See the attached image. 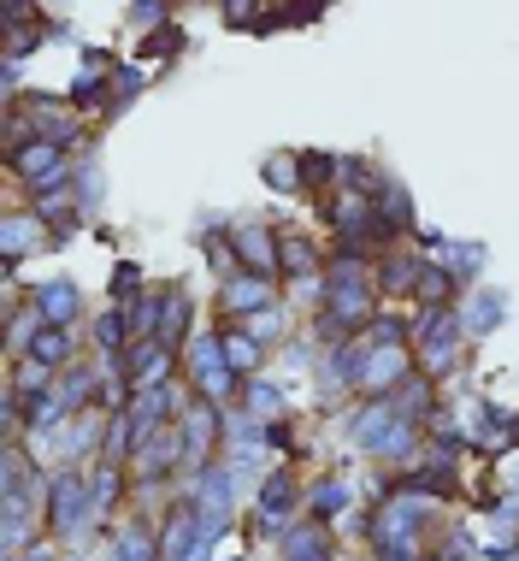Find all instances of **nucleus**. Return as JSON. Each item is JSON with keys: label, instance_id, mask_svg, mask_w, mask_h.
Segmentation results:
<instances>
[{"label": "nucleus", "instance_id": "nucleus-6", "mask_svg": "<svg viewBox=\"0 0 519 561\" xmlns=\"http://www.w3.org/2000/svg\"><path fill=\"white\" fill-rule=\"evenodd\" d=\"M230 242H237V261H242V272H266V278L278 272V237H271L266 225H242V231L230 237Z\"/></svg>", "mask_w": 519, "mask_h": 561}, {"label": "nucleus", "instance_id": "nucleus-22", "mask_svg": "<svg viewBox=\"0 0 519 561\" xmlns=\"http://www.w3.org/2000/svg\"><path fill=\"white\" fill-rule=\"evenodd\" d=\"M249 331H254L260 343H271V337H283V331H290V313H283V308H260L254 320H249Z\"/></svg>", "mask_w": 519, "mask_h": 561}, {"label": "nucleus", "instance_id": "nucleus-21", "mask_svg": "<svg viewBox=\"0 0 519 561\" xmlns=\"http://www.w3.org/2000/svg\"><path fill=\"white\" fill-rule=\"evenodd\" d=\"M389 402H396V414H408V420H413V414H425V408H431V384H425V379H408Z\"/></svg>", "mask_w": 519, "mask_h": 561}, {"label": "nucleus", "instance_id": "nucleus-18", "mask_svg": "<svg viewBox=\"0 0 519 561\" xmlns=\"http://www.w3.org/2000/svg\"><path fill=\"white\" fill-rule=\"evenodd\" d=\"M95 391H100V384H95V372H89V367H71V372H65V384H60L53 396L65 402V414H77V408H83V402H89Z\"/></svg>", "mask_w": 519, "mask_h": 561}, {"label": "nucleus", "instance_id": "nucleus-33", "mask_svg": "<svg viewBox=\"0 0 519 561\" xmlns=\"http://www.w3.org/2000/svg\"><path fill=\"white\" fill-rule=\"evenodd\" d=\"M237 561H242V556H237Z\"/></svg>", "mask_w": 519, "mask_h": 561}, {"label": "nucleus", "instance_id": "nucleus-23", "mask_svg": "<svg viewBox=\"0 0 519 561\" xmlns=\"http://www.w3.org/2000/svg\"><path fill=\"white\" fill-rule=\"evenodd\" d=\"M249 408L260 414V420H271V414L283 408V391H278V384H266V379H254L249 384Z\"/></svg>", "mask_w": 519, "mask_h": 561}, {"label": "nucleus", "instance_id": "nucleus-3", "mask_svg": "<svg viewBox=\"0 0 519 561\" xmlns=\"http://www.w3.org/2000/svg\"><path fill=\"white\" fill-rule=\"evenodd\" d=\"M171 355H178V349H166V343H154V337L130 343V349H124L130 391H160V384H166V372H171Z\"/></svg>", "mask_w": 519, "mask_h": 561}, {"label": "nucleus", "instance_id": "nucleus-12", "mask_svg": "<svg viewBox=\"0 0 519 561\" xmlns=\"http://www.w3.org/2000/svg\"><path fill=\"white\" fill-rule=\"evenodd\" d=\"M183 331H190V290H166V308H160V337H154V343L178 349V343H183Z\"/></svg>", "mask_w": 519, "mask_h": 561}, {"label": "nucleus", "instance_id": "nucleus-19", "mask_svg": "<svg viewBox=\"0 0 519 561\" xmlns=\"http://www.w3.org/2000/svg\"><path fill=\"white\" fill-rule=\"evenodd\" d=\"M307 509L319 514V521H325V514H342V509H349V485H342V479H319L307 491Z\"/></svg>", "mask_w": 519, "mask_h": 561}, {"label": "nucleus", "instance_id": "nucleus-9", "mask_svg": "<svg viewBox=\"0 0 519 561\" xmlns=\"http://www.w3.org/2000/svg\"><path fill=\"white\" fill-rule=\"evenodd\" d=\"M502 313H508V301H502V290H490V284L460 301V325H467V337H484V331H496Z\"/></svg>", "mask_w": 519, "mask_h": 561}, {"label": "nucleus", "instance_id": "nucleus-29", "mask_svg": "<svg viewBox=\"0 0 519 561\" xmlns=\"http://www.w3.org/2000/svg\"><path fill=\"white\" fill-rule=\"evenodd\" d=\"M178 36H183V31H178V24H166V31H160V36H148V53H154V60H166V53H171V48H178Z\"/></svg>", "mask_w": 519, "mask_h": 561}, {"label": "nucleus", "instance_id": "nucleus-24", "mask_svg": "<svg viewBox=\"0 0 519 561\" xmlns=\"http://www.w3.org/2000/svg\"><path fill=\"white\" fill-rule=\"evenodd\" d=\"M443 261H449V272H460V278H472V272L484 266V242H467V249H443Z\"/></svg>", "mask_w": 519, "mask_h": 561}, {"label": "nucleus", "instance_id": "nucleus-11", "mask_svg": "<svg viewBox=\"0 0 519 561\" xmlns=\"http://www.w3.org/2000/svg\"><path fill=\"white\" fill-rule=\"evenodd\" d=\"M71 349H77V337H71L65 325H36V337H31V361H41V367H65L71 361Z\"/></svg>", "mask_w": 519, "mask_h": 561}, {"label": "nucleus", "instance_id": "nucleus-8", "mask_svg": "<svg viewBox=\"0 0 519 561\" xmlns=\"http://www.w3.org/2000/svg\"><path fill=\"white\" fill-rule=\"evenodd\" d=\"M319 242L301 237V231H278V272H290V278H319Z\"/></svg>", "mask_w": 519, "mask_h": 561}, {"label": "nucleus", "instance_id": "nucleus-10", "mask_svg": "<svg viewBox=\"0 0 519 561\" xmlns=\"http://www.w3.org/2000/svg\"><path fill=\"white\" fill-rule=\"evenodd\" d=\"M283 561H330V526L325 521H301L283 532Z\"/></svg>", "mask_w": 519, "mask_h": 561}, {"label": "nucleus", "instance_id": "nucleus-13", "mask_svg": "<svg viewBox=\"0 0 519 561\" xmlns=\"http://www.w3.org/2000/svg\"><path fill=\"white\" fill-rule=\"evenodd\" d=\"M219 349H225L230 372H254V367H260V349H266V343H260L254 331L242 325V331H225V337H219Z\"/></svg>", "mask_w": 519, "mask_h": 561}, {"label": "nucleus", "instance_id": "nucleus-25", "mask_svg": "<svg viewBox=\"0 0 519 561\" xmlns=\"http://www.w3.org/2000/svg\"><path fill=\"white\" fill-rule=\"evenodd\" d=\"M337 160H330V154H301V178H307V190H319V178L330 183V178H337Z\"/></svg>", "mask_w": 519, "mask_h": 561}, {"label": "nucleus", "instance_id": "nucleus-16", "mask_svg": "<svg viewBox=\"0 0 519 561\" xmlns=\"http://www.w3.org/2000/svg\"><path fill=\"white\" fill-rule=\"evenodd\" d=\"M60 443H65L71 462H77V455H89L95 443H100V420H95V414H71V426L60 431Z\"/></svg>", "mask_w": 519, "mask_h": 561}, {"label": "nucleus", "instance_id": "nucleus-1", "mask_svg": "<svg viewBox=\"0 0 519 561\" xmlns=\"http://www.w3.org/2000/svg\"><path fill=\"white\" fill-rule=\"evenodd\" d=\"M95 514V502H89V479H83L77 467H65L60 479L48 485V521L60 538H77V526Z\"/></svg>", "mask_w": 519, "mask_h": 561}, {"label": "nucleus", "instance_id": "nucleus-17", "mask_svg": "<svg viewBox=\"0 0 519 561\" xmlns=\"http://www.w3.org/2000/svg\"><path fill=\"white\" fill-rule=\"evenodd\" d=\"M266 183H271V190H283V195H301V190H307L295 154H271V160H266Z\"/></svg>", "mask_w": 519, "mask_h": 561}, {"label": "nucleus", "instance_id": "nucleus-26", "mask_svg": "<svg viewBox=\"0 0 519 561\" xmlns=\"http://www.w3.org/2000/svg\"><path fill=\"white\" fill-rule=\"evenodd\" d=\"M136 290H142V272L130 266V261H119V266H112V296H119V301H130Z\"/></svg>", "mask_w": 519, "mask_h": 561}, {"label": "nucleus", "instance_id": "nucleus-30", "mask_svg": "<svg viewBox=\"0 0 519 561\" xmlns=\"http://www.w3.org/2000/svg\"><path fill=\"white\" fill-rule=\"evenodd\" d=\"M254 19V0H225V24H249Z\"/></svg>", "mask_w": 519, "mask_h": 561}, {"label": "nucleus", "instance_id": "nucleus-5", "mask_svg": "<svg viewBox=\"0 0 519 561\" xmlns=\"http://www.w3.org/2000/svg\"><path fill=\"white\" fill-rule=\"evenodd\" d=\"M77 284H71V278H48V284H36V290H31V308L41 313V325H71V320H77Z\"/></svg>", "mask_w": 519, "mask_h": 561}, {"label": "nucleus", "instance_id": "nucleus-31", "mask_svg": "<svg viewBox=\"0 0 519 561\" xmlns=\"http://www.w3.org/2000/svg\"><path fill=\"white\" fill-rule=\"evenodd\" d=\"M24 561H53V556H48V550H31V556H24Z\"/></svg>", "mask_w": 519, "mask_h": 561}, {"label": "nucleus", "instance_id": "nucleus-32", "mask_svg": "<svg viewBox=\"0 0 519 561\" xmlns=\"http://www.w3.org/2000/svg\"><path fill=\"white\" fill-rule=\"evenodd\" d=\"M508 431H514V443H519V414H514V426H508Z\"/></svg>", "mask_w": 519, "mask_h": 561}, {"label": "nucleus", "instance_id": "nucleus-4", "mask_svg": "<svg viewBox=\"0 0 519 561\" xmlns=\"http://www.w3.org/2000/svg\"><path fill=\"white\" fill-rule=\"evenodd\" d=\"M219 308H225V313H237V320H254L260 308H271V284H266V272H237V278H225Z\"/></svg>", "mask_w": 519, "mask_h": 561}, {"label": "nucleus", "instance_id": "nucleus-15", "mask_svg": "<svg viewBox=\"0 0 519 561\" xmlns=\"http://www.w3.org/2000/svg\"><path fill=\"white\" fill-rule=\"evenodd\" d=\"M295 497H301V491H295V479H290V473L278 467V473H271L266 485H260V514H283V521H290Z\"/></svg>", "mask_w": 519, "mask_h": 561}, {"label": "nucleus", "instance_id": "nucleus-27", "mask_svg": "<svg viewBox=\"0 0 519 561\" xmlns=\"http://www.w3.org/2000/svg\"><path fill=\"white\" fill-rule=\"evenodd\" d=\"M77 207H100V166L77 171Z\"/></svg>", "mask_w": 519, "mask_h": 561}, {"label": "nucleus", "instance_id": "nucleus-20", "mask_svg": "<svg viewBox=\"0 0 519 561\" xmlns=\"http://www.w3.org/2000/svg\"><path fill=\"white\" fill-rule=\"evenodd\" d=\"M24 538H31V502H24V497H7V556H19Z\"/></svg>", "mask_w": 519, "mask_h": 561}, {"label": "nucleus", "instance_id": "nucleus-2", "mask_svg": "<svg viewBox=\"0 0 519 561\" xmlns=\"http://www.w3.org/2000/svg\"><path fill=\"white\" fill-rule=\"evenodd\" d=\"M360 343H366V337H360ZM408 379H413V372H408V349H401V343H396V349H372V343H366L360 372H354V391L360 396H396Z\"/></svg>", "mask_w": 519, "mask_h": 561}, {"label": "nucleus", "instance_id": "nucleus-28", "mask_svg": "<svg viewBox=\"0 0 519 561\" xmlns=\"http://www.w3.org/2000/svg\"><path fill=\"white\" fill-rule=\"evenodd\" d=\"M160 19H166V0H136V7H130V24H136V31H154Z\"/></svg>", "mask_w": 519, "mask_h": 561}, {"label": "nucleus", "instance_id": "nucleus-14", "mask_svg": "<svg viewBox=\"0 0 519 561\" xmlns=\"http://www.w3.org/2000/svg\"><path fill=\"white\" fill-rule=\"evenodd\" d=\"M378 284L389 296H413L420 290V261H413V254H389V261L378 266Z\"/></svg>", "mask_w": 519, "mask_h": 561}, {"label": "nucleus", "instance_id": "nucleus-7", "mask_svg": "<svg viewBox=\"0 0 519 561\" xmlns=\"http://www.w3.org/2000/svg\"><path fill=\"white\" fill-rule=\"evenodd\" d=\"M112 561H166L160 556V532L148 521H124L112 532Z\"/></svg>", "mask_w": 519, "mask_h": 561}]
</instances>
